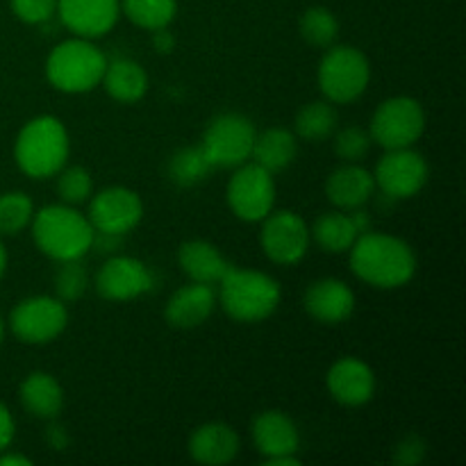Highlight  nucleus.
I'll use <instances>...</instances> for the list:
<instances>
[{
  "instance_id": "nucleus-1",
  "label": "nucleus",
  "mask_w": 466,
  "mask_h": 466,
  "mask_svg": "<svg viewBox=\"0 0 466 466\" xmlns=\"http://www.w3.org/2000/svg\"><path fill=\"white\" fill-rule=\"evenodd\" d=\"M350 268L360 280L380 289H396L412 280L417 258L408 241L380 232H364L350 246Z\"/></svg>"
},
{
  "instance_id": "nucleus-2",
  "label": "nucleus",
  "mask_w": 466,
  "mask_h": 466,
  "mask_svg": "<svg viewBox=\"0 0 466 466\" xmlns=\"http://www.w3.org/2000/svg\"><path fill=\"white\" fill-rule=\"evenodd\" d=\"M18 168L35 180L57 176L68 159V132L55 116H36L23 126L14 144Z\"/></svg>"
},
{
  "instance_id": "nucleus-3",
  "label": "nucleus",
  "mask_w": 466,
  "mask_h": 466,
  "mask_svg": "<svg viewBox=\"0 0 466 466\" xmlns=\"http://www.w3.org/2000/svg\"><path fill=\"white\" fill-rule=\"evenodd\" d=\"M32 237L39 250L48 258L64 262V259H80L86 250H91V228L89 218L82 217L66 205H48L32 217Z\"/></svg>"
},
{
  "instance_id": "nucleus-4",
  "label": "nucleus",
  "mask_w": 466,
  "mask_h": 466,
  "mask_svg": "<svg viewBox=\"0 0 466 466\" xmlns=\"http://www.w3.org/2000/svg\"><path fill=\"white\" fill-rule=\"evenodd\" d=\"M218 300L230 319L239 323L264 321L280 303V287L271 276L246 268H228L218 282Z\"/></svg>"
},
{
  "instance_id": "nucleus-5",
  "label": "nucleus",
  "mask_w": 466,
  "mask_h": 466,
  "mask_svg": "<svg viewBox=\"0 0 466 466\" xmlns=\"http://www.w3.org/2000/svg\"><path fill=\"white\" fill-rule=\"evenodd\" d=\"M107 57L89 39L62 41L46 62V76L55 89L64 94H85L103 82Z\"/></svg>"
},
{
  "instance_id": "nucleus-6",
  "label": "nucleus",
  "mask_w": 466,
  "mask_h": 466,
  "mask_svg": "<svg viewBox=\"0 0 466 466\" xmlns=\"http://www.w3.org/2000/svg\"><path fill=\"white\" fill-rule=\"evenodd\" d=\"M371 66L353 46H335L319 64V86L330 103H353L367 91Z\"/></svg>"
},
{
  "instance_id": "nucleus-7",
  "label": "nucleus",
  "mask_w": 466,
  "mask_h": 466,
  "mask_svg": "<svg viewBox=\"0 0 466 466\" xmlns=\"http://www.w3.org/2000/svg\"><path fill=\"white\" fill-rule=\"evenodd\" d=\"M426 130V114L419 100L410 96L387 98L371 118L369 135L387 150L412 148Z\"/></svg>"
},
{
  "instance_id": "nucleus-8",
  "label": "nucleus",
  "mask_w": 466,
  "mask_h": 466,
  "mask_svg": "<svg viewBox=\"0 0 466 466\" xmlns=\"http://www.w3.org/2000/svg\"><path fill=\"white\" fill-rule=\"evenodd\" d=\"M255 135L258 130L244 114L228 112L209 123L200 148L208 155L212 168H237L250 159Z\"/></svg>"
},
{
  "instance_id": "nucleus-9",
  "label": "nucleus",
  "mask_w": 466,
  "mask_h": 466,
  "mask_svg": "<svg viewBox=\"0 0 466 466\" xmlns=\"http://www.w3.org/2000/svg\"><path fill=\"white\" fill-rule=\"evenodd\" d=\"M276 182L273 173L258 164H241L228 182V205L241 221H262L273 212Z\"/></svg>"
},
{
  "instance_id": "nucleus-10",
  "label": "nucleus",
  "mask_w": 466,
  "mask_h": 466,
  "mask_svg": "<svg viewBox=\"0 0 466 466\" xmlns=\"http://www.w3.org/2000/svg\"><path fill=\"white\" fill-rule=\"evenodd\" d=\"M66 323V305L48 296H32L21 300L9 317L12 332L23 344H48L62 335Z\"/></svg>"
},
{
  "instance_id": "nucleus-11",
  "label": "nucleus",
  "mask_w": 466,
  "mask_h": 466,
  "mask_svg": "<svg viewBox=\"0 0 466 466\" xmlns=\"http://www.w3.org/2000/svg\"><path fill=\"white\" fill-rule=\"evenodd\" d=\"M428 162L412 148L387 150L376 167V187L394 200L412 198L426 187Z\"/></svg>"
},
{
  "instance_id": "nucleus-12",
  "label": "nucleus",
  "mask_w": 466,
  "mask_h": 466,
  "mask_svg": "<svg viewBox=\"0 0 466 466\" xmlns=\"http://www.w3.org/2000/svg\"><path fill=\"white\" fill-rule=\"evenodd\" d=\"M259 244L268 259L278 264H296L305 258L309 246V228L296 212L282 209L262 218Z\"/></svg>"
},
{
  "instance_id": "nucleus-13",
  "label": "nucleus",
  "mask_w": 466,
  "mask_h": 466,
  "mask_svg": "<svg viewBox=\"0 0 466 466\" xmlns=\"http://www.w3.org/2000/svg\"><path fill=\"white\" fill-rule=\"evenodd\" d=\"M253 441L259 453L264 455V464L271 466H296L299 464V428L287 414L278 410L262 412L253 421Z\"/></svg>"
},
{
  "instance_id": "nucleus-14",
  "label": "nucleus",
  "mask_w": 466,
  "mask_h": 466,
  "mask_svg": "<svg viewBox=\"0 0 466 466\" xmlns=\"http://www.w3.org/2000/svg\"><path fill=\"white\" fill-rule=\"evenodd\" d=\"M144 217V203L127 187H107L91 198L89 223L94 230L127 235Z\"/></svg>"
},
{
  "instance_id": "nucleus-15",
  "label": "nucleus",
  "mask_w": 466,
  "mask_h": 466,
  "mask_svg": "<svg viewBox=\"0 0 466 466\" xmlns=\"http://www.w3.org/2000/svg\"><path fill=\"white\" fill-rule=\"evenodd\" d=\"M153 289V276L144 262L127 255H112L96 276V291L105 300H132Z\"/></svg>"
},
{
  "instance_id": "nucleus-16",
  "label": "nucleus",
  "mask_w": 466,
  "mask_h": 466,
  "mask_svg": "<svg viewBox=\"0 0 466 466\" xmlns=\"http://www.w3.org/2000/svg\"><path fill=\"white\" fill-rule=\"evenodd\" d=\"M121 0H57V16L66 30L82 39L103 36L116 25Z\"/></svg>"
},
{
  "instance_id": "nucleus-17",
  "label": "nucleus",
  "mask_w": 466,
  "mask_h": 466,
  "mask_svg": "<svg viewBox=\"0 0 466 466\" xmlns=\"http://www.w3.org/2000/svg\"><path fill=\"white\" fill-rule=\"evenodd\" d=\"M328 391L332 399L349 408L369 403L376 391V376L371 367L358 358H341L328 371Z\"/></svg>"
},
{
  "instance_id": "nucleus-18",
  "label": "nucleus",
  "mask_w": 466,
  "mask_h": 466,
  "mask_svg": "<svg viewBox=\"0 0 466 466\" xmlns=\"http://www.w3.org/2000/svg\"><path fill=\"white\" fill-rule=\"evenodd\" d=\"M305 309L309 317L328 326L344 323L355 312V294L346 282L335 278L317 280L305 291Z\"/></svg>"
},
{
  "instance_id": "nucleus-19",
  "label": "nucleus",
  "mask_w": 466,
  "mask_h": 466,
  "mask_svg": "<svg viewBox=\"0 0 466 466\" xmlns=\"http://www.w3.org/2000/svg\"><path fill=\"white\" fill-rule=\"evenodd\" d=\"M214 305H217V294L212 285L191 282L168 299L164 317L173 328H196L208 321L209 314L214 312Z\"/></svg>"
},
{
  "instance_id": "nucleus-20",
  "label": "nucleus",
  "mask_w": 466,
  "mask_h": 466,
  "mask_svg": "<svg viewBox=\"0 0 466 466\" xmlns=\"http://www.w3.org/2000/svg\"><path fill=\"white\" fill-rule=\"evenodd\" d=\"M239 453V435L226 423H205L189 437V455L200 464L221 466Z\"/></svg>"
},
{
  "instance_id": "nucleus-21",
  "label": "nucleus",
  "mask_w": 466,
  "mask_h": 466,
  "mask_svg": "<svg viewBox=\"0 0 466 466\" xmlns=\"http://www.w3.org/2000/svg\"><path fill=\"white\" fill-rule=\"evenodd\" d=\"M376 191V180L367 168L358 164H346L335 168L326 182V194L330 203L339 209L362 208Z\"/></svg>"
},
{
  "instance_id": "nucleus-22",
  "label": "nucleus",
  "mask_w": 466,
  "mask_h": 466,
  "mask_svg": "<svg viewBox=\"0 0 466 466\" xmlns=\"http://www.w3.org/2000/svg\"><path fill=\"white\" fill-rule=\"evenodd\" d=\"M177 259H180V267L187 273V278L191 282H200V285H218L230 268V264L218 253L217 246L200 239L185 241L180 246Z\"/></svg>"
},
{
  "instance_id": "nucleus-23",
  "label": "nucleus",
  "mask_w": 466,
  "mask_h": 466,
  "mask_svg": "<svg viewBox=\"0 0 466 466\" xmlns=\"http://www.w3.org/2000/svg\"><path fill=\"white\" fill-rule=\"evenodd\" d=\"M299 153V141L294 132L285 127H268V130L258 132L253 141V162L258 167L267 168L268 173L285 171Z\"/></svg>"
},
{
  "instance_id": "nucleus-24",
  "label": "nucleus",
  "mask_w": 466,
  "mask_h": 466,
  "mask_svg": "<svg viewBox=\"0 0 466 466\" xmlns=\"http://www.w3.org/2000/svg\"><path fill=\"white\" fill-rule=\"evenodd\" d=\"M21 403L25 412L36 419H55L62 412L64 391L62 385L50 373L35 371L21 382Z\"/></svg>"
},
{
  "instance_id": "nucleus-25",
  "label": "nucleus",
  "mask_w": 466,
  "mask_h": 466,
  "mask_svg": "<svg viewBox=\"0 0 466 466\" xmlns=\"http://www.w3.org/2000/svg\"><path fill=\"white\" fill-rule=\"evenodd\" d=\"M100 85L118 103H137L148 91V76L135 59L116 57L107 62Z\"/></svg>"
},
{
  "instance_id": "nucleus-26",
  "label": "nucleus",
  "mask_w": 466,
  "mask_h": 466,
  "mask_svg": "<svg viewBox=\"0 0 466 466\" xmlns=\"http://www.w3.org/2000/svg\"><path fill=\"white\" fill-rule=\"evenodd\" d=\"M309 235L314 237L319 246L328 253H346L350 250V246L355 244V239L360 237L358 228H355L350 214L341 212H330L323 214L314 221Z\"/></svg>"
},
{
  "instance_id": "nucleus-27",
  "label": "nucleus",
  "mask_w": 466,
  "mask_h": 466,
  "mask_svg": "<svg viewBox=\"0 0 466 466\" xmlns=\"http://www.w3.org/2000/svg\"><path fill=\"white\" fill-rule=\"evenodd\" d=\"M296 139L303 141H323L330 139L337 130V112L330 103L323 100H314V103L305 105L299 114H296Z\"/></svg>"
},
{
  "instance_id": "nucleus-28",
  "label": "nucleus",
  "mask_w": 466,
  "mask_h": 466,
  "mask_svg": "<svg viewBox=\"0 0 466 466\" xmlns=\"http://www.w3.org/2000/svg\"><path fill=\"white\" fill-rule=\"evenodd\" d=\"M209 171H212V164H209L208 155L203 153L200 144L187 146V148H180L177 153H173L167 167L168 177L180 187L198 185V182H203L208 177Z\"/></svg>"
},
{
  "instance_id": "nucleus-29",
  "label": "nucleus",
  "mask_w": 466,
  "mask_h": 466,
  "mask_svg": "<svg viewBox=\"0 0 466 466\" xmlns=\"http://www.w3.org/2000/svg\"><path fill=\"white\" fill-rule=\"evenodd\" d=\"M126 16L144 30H162L176 18V0H121Z\"/></svg>"
},
{
  "instance_id": "nucleus-30",
  "label": "nucleus",
  "mask_w": 466,
  "mask_h": 466,
  "mask_svg": "<svg viewBox=\"0 0 466 466\" xmlns=\"http://www.w3.org/2000/svg\"><path fill=\"white\" fill-rule=\"evenodd\" d=\"M35 217V203L23 191L0 194V235H18Z\"/></svg>"
},
{
  "instance_id": "nucleus-31",
  "label": "nucleus",
  "mask_w": 466,
  "mask_h": 466,
  "mask_svg": "<svg viewBox=\"0 0 466 466\" xmlns=\"http://www.w3.org/2000/svg\"><path fill=\"white\" fill-rule=\"evenodd\" d=\"M337 32H339V23L330 9L309 7L300 16V35L308 44L317 46V48H328L337 39Z\"/></svg>"
},
{
  "instance_id": "nucleus-32",
  "label": "nucleus",
  "mask_w": 466,
  "mask_h": 466,
  "mask_svg": "<svg viewBox=\"0 0 466 466\" xmlns=\"http://www.w3.org/2000/svg\"><path fill=\"white\" fill-rule=\"evenodd\" d=\"M86 287H89V278H86V271L80 264V259H64V262H59L57 273H55V291H57L62 303H73L80 296H85Z\"/></svg>"
},
{
  "instance_id": "nucleus-33",
  "label": "nucleus",
  "mask_w": 466,
  "mask_h": 466,
  "mask_svg": "<svg viewBox=\"0 0 466 466\" xmlns=\"http://www.w3.org/2000/svg\"><path fill=\"white\" fill-rule=\"evenodd\" d=\"M57 194L64 203L77 205L85 203L94 194V182L86 168L82 167H68L59 171L57 177Z\"/></svg>"
},
{
  "instance_id": "nucleus-34",
  "label": "nucleus",
  "mask_w": 466,
  "mask_h": 466,
  "mask_svg": "<svg viewBox=\"0 0 466 466\" xmlns=\"http://www.w3.org/2000/svg\"><path fill=\"white\" fill-rule=\"evenodd\" d=\"M371 135L362 127H344L335 135V153L346 164H358L371 150Z\"/></svg>"
},
{
  "instance_id": "nucleus-35",
  "label": "nucleus",
  "mask_w": 466,
  "mask_h": 466,
  "mask_svg": "<svg viewBox=\"0 0 466 466\" xmlns=\"http://www.w3.org/2000/svg\"><path fill=\"white\" fill-rule=\"evenodd\" d=\"M16 18L30 25L48 23L57 14V0H9Z\"/></svg>"
},
{
  "instance_id": "nucleus-36",
  "label": "nucleus",
  "mask_w": 466,
  "mask_h": 466,
  "mask_svg": "<svg viewBox=\"0 0 466 466\" xmlns=\"http://www.w3.org/2000/svg\"><path fill=\"white\" fill-rule=\"evenodd\" d=\"M396 462L403 466H414L426 458V444L417 435H410L396 446Z\"/></svg>"
},
{
  "instance_id": "nucleus-37",
  "label": "nucleus",
  "mask_w": 466,
  "mask_h": 466,
  "mask_svg": "<svg viewBox=\"0 0 466 466\" xmlns=\"http://www.w3.org/2000/svg\"><path fill=\"white\" fill-rule=\"evenodd\" d=\"M123 237L126 235L94 230V237H91V248L100 255H116L123 246Z\"/></svg>"
},
{
  "instance_id": "nucleus-38",
  "label": "nucleus",
  "mask_w": 466,
  "mask_h": 466,
  "mask_svg": "<svg viewBox=\"0 0 466 466\" xmlns=\"http://www.w3.org/2000/svg\"><path fill=\"white\" fill-rule=\"evenodd\" d=\"M14 440V419L12 412L7 410V405L0 403V453L9 449Z\"/></svg>"
},
{
  "instance_id": "nucleus-39",
  "label": "nucleus",
  "mask_w": 466,
  "mask_h": 466,
  "mask_svg": "<svg viewBox=\"0 0 466 466\" xmlns=\"http://www.w3.org/2000/svg\"><path fill=\"white\" fill-rule=\"evenodd\" d=\"M173 35L167 30V27H162V30H153V46L155 50H159V53H168V50L173 48Z\"/></svg>"
},
{
  "instance_id": "nucleus-40",
  "label": "nucleus",
  "mask_w": 466,
  "mask_h": 466,
  "mask_svg": "<svg viewBox=\"0 0 466 466\" xmlns=\"http://www.w3.org/2000/svg\"><path fill=\"white\" fill-rule=\"evenodd\" d=\"M32 460L25 455H0V466H30Z\"/></svg>"
},
{
  "instance_id": "nucleus-41",
  "label": "nucleus",
  "mask_w": 466,
  "mask_h": 466,
  "mask_svg": "<svg viewBox=\"0 0 466 466\" xmlns=\"http://www.w3.org/2000/svg\"><path fill=\"white\" fill-rule=\"evenodd\" d=\"M5 268H7V250H5L3 241H0V278L5 276Z\"/></svg>"
},
{
  "instance_id": "nucleus-42",
  "label": "nucleus",
  "mask_w": 466,
  "mask_h": 466,
  "mask_svg": "<svg viewBox=\"0 0 466 466\" xmlns=\"http://www.w3.org/2000/svg\"><path fill=\"white\" fill-rule=\"evenodd\" d=\"M3 335H5V326H3V319H0V341H3Z\"/></svg>"
}]
</instances>
